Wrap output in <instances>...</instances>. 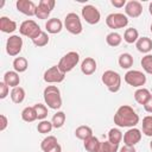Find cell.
<instances>
[{"label":"cell","mask_w":152,"mask_h":152,"mask_svg":"<svg viewBox=\"0 0 152 152\" xmlns=\"http://www.w3.org/2000/svg\"><path fill=\"white\" fill-rule=\"evenodd\" d=\"M44 101L51 109H59L62 107L61 91L56 86H48L43 91Z\"/></svg>","instance_id":"cell-2"},{"label":"cell","mask_w":152,"mask_h":152,"mask_svg":"<svg viewBox=\"0 0 152 152\" xmlns=\"http://www.w3.org/2000/svg\"><path fill=\"white\" fill-rule=\"evenodd\" d=\"M7 125H8L7 118H6L4 114H1V115H0V131H1V132L5 131L6 127H7Z\"/></svg>","instance_id":"cell-40"},{"label":"cell","mask_w":152,"mask_h":152,"mask_svg":"<svg viewBox=\"0 0 152 152\" xmlns=\"http://www.w3.org/2000/svg\"><path fill=\"white\" fill-rule=\"evenodd\" d=\"M150 96H151V93H150V90L146 89V88H139V89H137L135 93H134V99H135V101H137L139 104H142V106L147 102V100L150 99Z\"/></svg>","instance_id":"cell-21"},{"label":"cell","mask_w":152,"mask_h":152,"mask_svg":"<svg viewBox=\"0 0 152 152\" xmlns=\"http://www.w3.org/2000/svg\"><path fill=\"white\" fill-rule=\"evenodd\" d=\"M21 49H23V38L17 34L10 36V38L6 42V52L10 56L14 57L20 53Z\"/></svg>","instance_id":"cell-10"},{"label":"cell","mask_w":152,"mask_h":152,"mask_svg":"<svg viewBox=\"0 0 152 152\" xmlns=\"http://www.w3.org/2000/svg\"><path fill=\"white\" fill-rule=\"evenodd\" d=\"M64 26L66 28L68 32H70L71 34H80L83 30L82 27V23H81V19L80 17L71 12V13H68L64 18Z\"/></svg>","instance_id":"cell-5"},{"label":"cell","mask_w":152,"mask_h":152,"mask_svg":"<svg viewBox=\"0 0 152 152\" xmlns=\"http://www.w3.org/2000/svg\"><path fill=\"white\" fill-rule=\"evenodd\" d=\"M118 63H119L120 68H122V69H129L133 65V57H132L131 53L124 52V53H121L119 56Z\"/></svg>","instance_id":"cell-27"},{"label":"cell","mask_w":152,"mask_h":152,"mask_svg":"<svg viewBox=\"0 0 152 152\" xmlns=\"http://www.w3.org/2000/svg\"><path fill=\"white\" fill-rule=\"evenodd\" d=\"M45 152H62V146L59 144H56L53 147H51L50 150H48Z\"/></svg>","instance_id":"cell-44"},{"label":"cell","mask_w":152,"mask_h":152,"mask_svg":"<svg viewBox=\"0 0 152 152\" xmlns=\"http://www.w3.org/2000/svg\"><path fill=\"white\" fill-rule=\"evenodd\" d=\"M148 12H150V14L152 15V2H151L150 6H148Z\"/></svg>","instance_id":"cell-45"},{"label":"cell","mask_w":152,"mask_h":152,"mask_svg":"<svg viewBox=\"0 0 152 152\" xmlns=\"http://www.w3.org/2000/svg\"><path fill=\"white\" fill-rule=\"evenodd\" d=\"M56 144H58L57 138H56L55 135H48L46 138H44V139L42 140V142H40V148L45 152V151L50 150L51 147H53Z\"/></svg>","instance_id":"cell-32"},{"label":"cell","mask_w":152,"mask_h":152,"mask_svg":"<svg viewBox=\"0 0 152 152\" xmlns=\"http://www.w3.org/2000/svg\"><path fill=\"white\" fill-rule=\"evenodd\" d=\"M0 30L4 33H12L17 30V23L8 17H0Z\"/></svg>","instance_id":"cell-17"},{"label":"cell","mask_w":152,"mask_h":152,"mask_svg":"<svg viewBox=\"0 0 152 152\" xmlns=\"http://www.w3.org/2000/svg\"><path fill=\"white\" fill-rule=\"evenodd\" d=\"M65 119H66L65 113L62 112V110H58L56 114H53L52 120H51V122L53 125V128H61V127H63V125L65 124Z\"/></svg>","instance_id":"cell-30"},{"label":"cell","mask_w":152,"mask_h":152,"mask_svg":"<svg viewBox=\"0 0 152 152\" xmlns=\"http://www.w3.org/2000/svg\"><path fill=\"white\" fill-rule=\"evenodd\" d=\"M55 5H56L55 0H40L39 4L37 5L36 17L38 19H48Z\"/></svg>","instance_id":"cell-12"},{"label":"cell","mask_w":152,"mask_h":152,"mask_svg":"<svg viewBox=\"0 0 152 152\" xmlns=\"http://www.w3.org/2000/svg\"><path fill=\"white\" fill-rule=\"evenodd\" d=\"M25 90L24 88L21 87H15V88H12L11 90V100L14 102V103H21L24 100H25Z\"/></svg>","instance_id":"cell-24"},{"label":"cell","mask_w":152,"mask_h":152,"mask_svg":"<svg viewBox=\"0 0 152 152\" xmlns=\"http://www.w3.org/2000/svg\"><path fill=\"white\" fill-rule=\"evenodd\" d=\"M150 147H151V150H152V140H151V142H150Z\"/></svg>","instance_id":"cell-46"},{"label":"cell","mask_w":152,"mask_h":152,"mask_svg":"<svg viewBox=\"0 0 152 152\" xmlns=\"http://www.w3.org/2000/svg\"><path fill=\"white\" fill-rule=\"evenodd\" d=\"M81 14H82V18L86 20V23L90 24V25H95L100 21L101 19V13L100 11L93 6V5H86L82 7V11H81Z\"/></svg>","instance_id":"cell-9"},{"label":"cell","mask_w":152,"mask_h":152,"mask_svg":"<svg viewBox=\"0 0 152 152\" xmlns=\"http://www.w3.org/2000/svg\"><path fill=\"white\" fill-rule=\"evenodd\" d=\"M101 80L110 93H118L121 88V76L114 70H106Z\"/></svg>","instance_id":"cell-3"},{"label":"cell","mask_w":152,"mask_h":152,"mask_svg":"<svg viewBox=\"0 0 152 152\" xmlns=\"http://www.w3.org/2000/svg\"><path fill=\"white\" fill-rule=\"evenodd\" d=\"M32 43L36 46H38V48H43V46L48 45V43H49V36H48V33L45 31H42L34 39H32Z\"/></svg>","instance_id":"cell-34"},{"label":"cell","mask_w":152,"mask_h":152,"mask_svg":"<svg viewBox=\"0 0 152 152\" xmlns=\"http://www.w3.org/2000/svg\"><path fill=\"white\" fill-rule=\"evenodd\" d=\"M4 82L8 86V87H12V88H15V87H19V83H20V77H19V74L17 71H6L5 75H4Z\"/></svg>","instance_id":"cell-18"},{"label":"cell","mask_w":152,"mask_h":152,"mask_svg":"<svg viewBox=\"0 0 152 152\" xmlns=\"http://www.w3.org/2000/svg\"><path fill=\"white\" fill-rule=\"evenodd\" d=\"M150 30H151V32H152V24H151V26H150Z\"/></svg>","instance_id":"cell-47"},{"label":"cell","mask_w":152,"mask_h":152,"mask_svg":"<svg viewBox=\"0 0 152 152\" xmlns=\"http://www.w3.org/2000/svg\"><path fill=\"white\" fill-rule=\"evenodd\" d=\"M114 124L118 127L132 128L139 124V115L131 106L122 104L118 108L116 113L114 114Z\"/></svg>","instance_id":"cell-1"},{"label":"cell","mask_w":152,"mask_h":152,"mask_svg":"<svg viewBox=\"0 0 152 152\" xmlns=\"http://www.w3.org/2000/svg\"><path fill=\"white\" fill-rule=\"evenodd\" d=\"M36 113H37V118L38 120H45V118L48 116V107L45 104H42V103H36L33 106Z\"/></svg>","instance_id":"cell-37"},{"label":"cell","mask_w":152,"mask_h":152,"mask_svg":"<svg viewBox=\"0 0 152 152\" xmlns=\"http://www.w3.org/2000/svg\"><path fill=\"white\" fill-rule=\"evenodd\" d=\"M119 152H137V151H135L134 146H127V145H124V146L119 150Z\"/></svg>","instance_id":"cell-43"},{"label":"cell","mask_w":152,"mask_h":152,"mask_svg":"<svg viewBox=\"0 0 152 152\" xmlns=\"http://www.w3.org/2000/svg\"><path fill=\"white\" fill-rule=\"evenodd\" d=\"M142 133L146 137H152V115H146L142 119Z\"/></svg>","instance_id":"cell-35"},{"label":"cell","mask_w":152,"mask_h":152,"mask_svg":"<svg viewBox=\"0 0 152 152\" xmlns=\"http://www.w3.org/2000/svg\"><path fill=\"white\" fill-rule=\"evenodd\" d=\"M119 145L113 144L110 141H100V146L97 152H118Z\"/></svg>","instance_id":"cell-33"},{"label":"cell","mask_w":152,"mask_h":152,"mask_svg":"<svg viewBox=\"0 0 152 152\" xmlns=\"http://www.w3.org/2000/svg\"><path fill=\"white\" fill-rule=\"evenodd\" d=\"M138 39H139V32L137 28H134V27L126 28V31L124 33V40L126 43L133 44V43H137Z\"/></svg>","instance_id":"cell-25"},{"label":"cell","mask_w":152,"mask_h":152,"mask_svg":"<svg viewBox=\"0 0 152 152\" xmlns=\"http://www.w3.org/2000/svg\"><path fill=\"white\" fill-rule=\"evenodd\" d=\"M52 128H53V125H52V122L49 121V120H42V121L37 125V129H38V132L42 133V134H48V133H50V132L52 131Z\"/></svg>","instance_id":"cell-36"},{"label":"cell","mask_w":152,"mask_h":152,"mask_svg":"<svg viewBox=\"0 0 152 152\" xmlns=\"http://www.w3.org/2000/svg\"><path fill=\"white\" fill-rule=\"evenodd\" d=\"M135 46L139 52L148 53L152 50V39L148 37H139V39L135 43Z\"/></svg>","instance_id":"cell-20"},{"label":"cell","mask_w":152,"mask_h":152,"mask_svg":"<svg viewBox=\"0 0 152 152\" xmlns=\"http://www.w3.org/2000/svg\"><path fill=\"white\" fill-rule=\"evenodd\" d=\"M106 24L109 28H124L128 25V17L124 13H110L106 18Z\"/></svg>","instance_id":"cell-7"},{"label":"cell","mask_w":152,"mask_h":152,"mask_svg":"<svg viewBox=\"0 0 152 152\" xmlns=\"http://www.w3.org/2000/svg\"><path fill=\"white\" fill-rule=\"evenodd\" d=\"M15 6H17V10L25 15H28V17L36 15L37 5L31 0H18L15 2Z\"/></svg>","instance_id":"cell-13"},{"label":"cell","mask_w":152,"mask_h":152,"mask_svg":"<svg viewBox=\"0 0 152 152\" xmlns=\"http://www.w3.org/2000/svg\"><path fill=\"white\" fill-rule=\"evenodd\" d=\"M142 13V5L137 0H131L126 2L125 6V14L131 18H138Z\"/></svg>","instance_id":"cell-15"},{"label":"cell","mask_w":152,"mask_h":152,"mask_svg":"<svg viewBox=\"0 0 152 152\" xmlns=\"http://www.w3.org/2000/svg\"><path fill=\"white\" fill-rule=\"evenodd\" d=\"M43 78H44V81H45L46 83H61V82L64 81L65 74L62 72L57 65H53V66L49 68V69L44 72Z\"/></svg>","instance_id":"cell-11"},{"label":"cell","mask_w":152,"mask_h":152,"mask_svg":"<svg viewBox=\"0 0 152 152\" xmlns=\"http://www.w3.org/2000/svg\"><path fill=\"white\" fill-rule=\"evenodd\" d=\"M106 42H107V44H108L109 46L115 48V46H119V45L121 44L122 37H121V34H119L118 32H114V31H113V32H110V33L107 34Z\"/></svg>","instance_id":"cell-29"},{"label":"cell","mask_w":152,"mask_h":152,"mask_svg":"<svg viewBox=\"0 0 152 152\" xmlns=\"http://www.w3.org/2000/svg\"><path fill=\"white\" fill-rule=\"evenodd\" d=\"M28 68V62L25 57H15L13 61V69L14 71L19 72H25Z\"/></svg>","instance_id":"cell-23"},{"label":"cell","mask_w":152,"mask_h":152,"mask_svg":"<svg viewBox=\"0 0 152 152\" xmlns=\"http://www.w3.org/2000/svg\"><path fill=\"white\" fill-rule=\"evenodd\" d=\"M75 135H76L77 139L84 141L86 139L93 137V129H91L89 126L82 125V126H78V127L75 129Z\"/></svg>","instance_id":"cell-22"},{"label":"cell","mask_w":152,"mask_h":152,"mask_svg":"<svg viewBox=\"0 0 152 152\" xmlns=\"http://www.w3.org/2000/svg\"><path fill=\"white\" fill-rule=\"evenodd\" d=\"M80 62V55L76 52V51H70L68 53H65L58 62L57 66L59 68V70L64 74L71 71L76 65L77 63Z\"/></svg>","instance_id":"cell-4"},{"label":"cell","mask_w":152,"mask_h":152,"mask_svg":"<svg viewBox=\"0 0 152 152\" xmlns=\"http://www.w3.org/2000/svg\"><path fill=\"white\" fill-rule=\"evenodd\" d=\"M8 93H10V87H8L4 81L0 82V99L2 100V99H5V97H7Z\"/></svg>","instance_id":"cell-39"},{"label":"cell","mask_w":152,"mask_h":152,"mask_svg":"<svg viewBox=\"0 0 152 152\" xmlns=\"http://www.w3.org/2000/svg\"><path fill=\"white\" fill-rule=\"evenodd\" d=\"M110 4L116 8H121V7L126 6V0H112Z\"/></svg>","instance_id":"cell-41"},{"label":"cell","mask_w":152,"mask_h":152,"mask_svg":"<svg viewBox=\"0 0 152 152\" xmlns=\"http://www.w3.org/2000/svg\"><path fill=\"white\" fill-rule=\"evenodd\" d=\"M144 109H145L147 113H151V114H152V94H151L150 99L147 100V102L144 104Z\"/></svg>","instance_id":"cell-42"},{"label":"cell","mask_w":152,"mask_h":152,"mask_svg":"<svg viewBox=\"0 0 152 152\" xmlns=\"http://www.w3.org/2000/svg\"><path fill=\"white\" fill-rule=\"evenodd\" d=\"M86 151L88 152H97L99 150V146H100V140L96 138V137H90L88 139L84 140V144H83Z\"/></svg>","instance_id":"cell-26"},{"label":"cell","mask_w":152,"mask_h":152,"mask_svg":"<svg viewBox=\"0 0 152 152\" xmlns=\"http://www.w3.org/2000/svg\"><path fill=\"white\" fill-rule=\"evenodd\" d=\"M141 66L145 70V72L152 75V55H145L141 58Z\"/></svg>","instance_id":"cell-38"},{"label":"cell","mask_w":152,"mask_h":152,"mask_svg":"<svg viewBox=\"0 0 152 152\" xmlns=\"http://www.w3.org/2000/svg\"><path fill=\"white\" fill-rule=\"evenodd\" d=\"M19 32H20V34H23L25 37H28L31 39H34L42 32V28H40V26L34 20L28 19V20H25V21H23L20 24Z\"/></svg>","instance_id":"cell-6"},{"label":"cell","mask_w":152,"mask_h":152,"mask_svg":"<svg viewBox=\"0 0 152 152\" xmlns=\"http://www.w3.org/2000/svg\"><path fill=\"white\" fill-rule=\"evenodd\" d=\"M21 119L25 121V122H33L34 120H37V113L32 107H25L21 112Z\"/></svg>","instance_id":"cell-28"},{"label":"cell","mask_w":152,"mask_h":152,"mask_svg":"<svg viewBox=\"0 0 152 152\" xmlns=\"http://www.w3.org/2000/svg\"><path fill=\"white\" fill-rule=\"evenodd\" d=\"M124 142L127 146H135L140 140H141V131L132 127L129 128L125 134H124Z\"/></svg>","instance_id":"cell-14"},{"label":"cell","mask_w":152,"mask_h":152,"mask_svg":"<svg viewBox=\"0 0 152 152\" xmlns=\"http://www.w3.org/2000/svg\"><path fill=\"white\" fill-rule=\"evenodd\" d=\"M45 28L49 33L51 34H56V33H59L63 28V24L62 21L58 19V18H51L46 21L45 24Z\"/></svg>","instance_id":"cell-19"},{"label":"cell","mask_w":152,"mask_h":152,"mask_svg":"<svg viewBox=\"0 0 152 152\" xmlns=\"http://www.w3.org/2000/svg\"><path fill=\"white\" fill-rule=\"evenodd\" d=\"M96 61L93 57H86L83 59V62L81 63V71L82 74H84L86 76L93 75L96 71Z\"/></svg>","instance_id":"cell-16"},{"label":"cell","mask_w":152,"mask_h":152,"mask_svg":"<svg viewBox=\"0 0 152 152\" xmlns=\"http://www.w3.org/2000/svg\"><path fill=\"white\" fill-rule=\"evenodd\" d=\"M122 138H124V135H122V133H121V131L119 128H110L109 129V132H108V141L119 145L120 141L122 140Z\"/></svg>","instance_id":"cell-31"},{"label":"cell","mask_w":152,"mask_h":152,"mask_svg":"<svg viewBox=\"0 0 152 152\" xmlns=\"http://www.w3.org/2000/svg\"><path fill=\"white\" fill-rule=\"evenodd\" d=\"M125 82L128 86L135 87V88H140L146 83V76L144 72L139 71V70H129L125 74L124 76Z\"/></svg>","instance_id":"cell-8"}]
</instances>
